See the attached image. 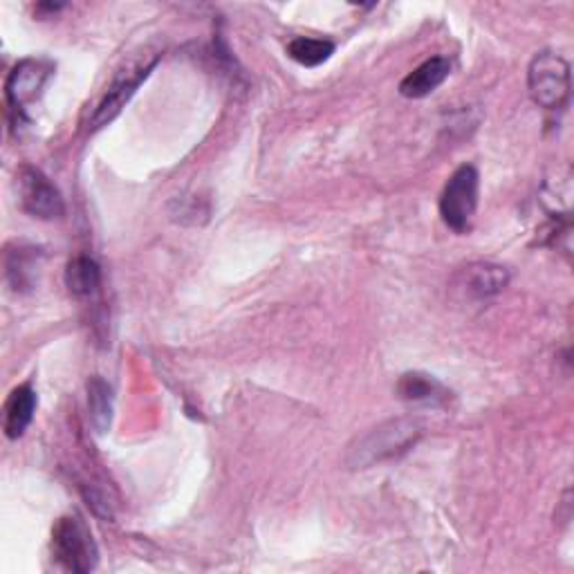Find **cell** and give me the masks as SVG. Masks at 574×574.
<instances>
[{
  "label": "cell",
  "mask_w": 574,
  "mask_h": 574,
  "mask_svg": "<svg viewBox=\"0 0 574 574\" xmlns=\"http://www.w3.org/2000/svg\"><path fill=\"white\" fill-rule=\"evenodd\" d=\"M88 411L90 425L97 433H108L112 423V389L101 377H90L88 381Z\"/></svg>",
  "instance_id": "14"
},
{
  "label": "cell",
  "mask_w": 574,
  "mask_h": 574,
  "mask_svg": "<svg viewBox=\"0 0 574 574\" xmlns=\"http://www.w3.org/2000/svg\"><path fill=\"white\" fill-rule=\"evenodd\" d=\"M16 180H19L21 205L29 216L44 220H54L63 216L65 205L59 188L41 171L34 167H23Z\"/></svg>",
  "instance_id": "5"
},
{
  "label": "cell",
  "mask_w": 574,
  "mask_h": 574,
  "mask_svg": "<svg viewBox=\"0 0 574 574\" xmlns=\"http://www.w3.org/2000/svg\"><path fill=\"white\" fill-rule=\"evenodd\" d=\"M419 436H423V429H419L415 419H389V423L377 425L349 447L346 465L351 469H368L381 461L406 453L419 440Z\"/></svg>",
  "instance_id": "1"
},
{
  "label": "cell",
  "mask_w": 574,
  "mask_h": 574,
  "mask_svg": "<svg viewBox=\"0 0 574 574\" xmlns=\"http://www.w3.org/2000/svg\"><path fill=\"white\" fill-rule=\"evenodd\" d=\"M478 171L472 164L457 169L440 196V216L455 234H467L478 207Z\"/></svg>",
  "instance_id": "4"
},
{
  "label": "cell",
  "mask_w": 574,
  "mask_h": 574,
  "mask_svg": "<svg viewBox=\"0 0 574 574\" xmlns=\"http://www.w3.org/2000/svg\"><path fill=\"white\" fill-rule=\"evenodd\" d=\"M38 249L16 245V249H8L5 256V277L14 292H27L34 288L36 272H38Z\"/></svg>",
  "instance_id": "12"
},
{
  "label": "cell",
  "mask_w": 574,
  "mask_h": 574,
  "mask_svg": "<svg viewBox=\"0 0 574 574\" xmlns=\"http://www.w3.org/2000/svg\"><path fill=\"white\" fill-rule=\"evenodd\" d=\"M334 52V44L326 38H310V36H296L288 44V54L296 63L305 68H317L326 63Z\"/></svg>",
  "instance_id": "15"
},
{
  "label": "cell",
  "mask_w": 574,
  "mask_h": 574,
  "mask_svg": "<svg viewBox=\"0 0 574 574\" xmlns=\"http://www.w3.org/2000/svg\"><path fill=\"white\" fill-rule=\"evenodd\" d=\"M510 283V272L501 265L474 262L455 277V292H461L467 301H487L503 292Z\"/></svg>",
  "instance_id": "7"
},
{
  "label": "cell",
  "mask_w": 574,
  "mask_h": 574,
  "mask_svg": "<svg viewBox=\"0 0 574 574\" xmlns=\"http://www.w3.org/2000/svg\"><path fill=\"white\" fill-rule=\"evenodd\" d=\"M65 285L74 296H90L101 285V267L90 256H76L68 262Z\"/></svg>",
  "instance_id": "13"
},
{
  "label": "cell",
  "mask_w": 574,
  "mask_h": 574,
  "mask_svg": "<svg viewBox=\"0 0 574 574\" xmlns=\"http://www.w3.org/2000/svg\"><path fill=\"white\" fill-rule=\"evenodd\" d=\"M398 395L411 404L425 406H447L451 402V391L440 384L433 375L427 373H406L398 381Z\"/></svg>",
  "instance_id": "9"
},
{
  "label": "cell",
  "mask_w": 574,
  "mask_h": 574,
  "mask_svg": "<svg viewBox=\"0 0 574 574\" xmlns=\"http://www.w3.org/2000/svg\"><path fill=\"white\" fill-rule=\"evenodd\" d=\"M451 74V61L447 57L427 59L423 65H417L411 74L404 76L400 84V93L408 99H423L438 90L447 76Z\"/></svg>",
  "instance_id": "10"
},
{
  "label": "cell",
  "mask_w": 574,
  "mask_h": 574,
  "mask_svg": "<svg viewBox=\"0 0 574 574\" xmlns=\"http://www.w3.org/2000/svg\"><path fill=\"white\" fill-rule=\"evenodd\" d=\"M527 88L537 106L561 110L570 99V63L554 52L537 54L527 70Z\"/></svg>",
  "instance_id": "3"
},
{
  "label": "cell",
  "mask_w": 574,
  "mask_h": 574,
  "mask_svg": "<svg viewBox=\"0 0 574 574\" xmlns=\"http://www.w3.org/2000/svg\"><path fill=\"white\" fill-rule=\"evenodd\" d=\"M52 554L70 572L86 574L97 567L99 550L90 527L80 516H61L52 527Z\"/></svg>",
  "instance_id": "2"
},
{
  "label": "cell",
  "mask_w": 574,
  "mask_h": 574,
  "mask_svg": "<svg viewBox=\"0 0 574 574\" xmlns=\"http://www.w3.org/2000/svg\"><path fill=\"white\" fill-rule=\"evenodd\" d=\"M50 74H52V65L46 61H36V59L21 61L10 72L5 84V97L10 110L21 118L25 106L41 95L46 82L50 80Z\"/></svg>",
  "instance_id": "6"
},
{
  "label": "cell",
  "mask_w": 574,
  "mask_h": 574,
  "mask_svg": "<svg viewBox=\"0 0 574 574\" xmlns=\"http://www.w3.org/2000/svg\"><path fill=\"white\" fill-rule=\"evenodd\" d=\"M5 419H3V429H5V436L10 440H19L27 427L32 425L34 419V413H36V393L29 384H21L16 387L8 402H5Z\"/></svg>",
  "instance_id": "11"
},
{
  "label": "cell",
  "mask_w": 574,
  "mask_h": 574,
  "mask_svg": "<svg viewBox=\"0 0 574 574\" xmlns=\"http://www.w3.org/2000/svg\"><path fill=\"white\" fill-rule=\"evenodd\" d=\"M156 63H148V65H139L135 70L122 72L114 84L108 88V95L101 99L95 118H93V129H101L108 122H112L118 118L120 110L124 108V103L135 95V90L139 88V84L146 80V74L150 72V68Z\"/></svg>",
  "instance_id": "8"
}]
</instances>
